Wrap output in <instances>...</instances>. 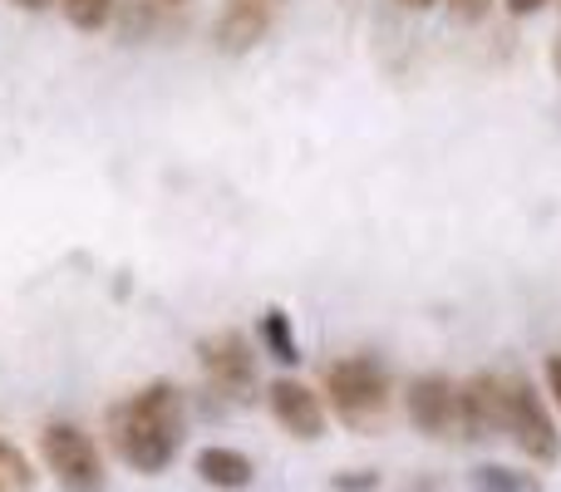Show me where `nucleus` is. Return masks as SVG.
<instances>
[{
  "label": "nucleus",
  "mask_w": 561,
  "mask_h": 492,
  "mask_svg": "<svg viewBox=\"0 0 561 492\" xmlns=\"http://www.w3.org/2000/svg\"><path fill=\"white\" fill-rule=\"evenodd\" d=\"M280 10H286V0H227L222 15L213 20V45L222 55H252L276 30Z\"/></svg>",
  "instance_id": "8"
},
{
  "label": "nucleus",
  "mask_w": 561,
  "mask_h": 492,
  "mask_svg": "<svg viewBox=\"0 0 561 492\" xmlns=\"http://www.w3.org/2000/svg\"><path fill=\"white\" fill-rule=\"evenodd\" d=\"M256 335H262V350L276 359V365H300V340L296 330H290V316L280 306H266L262 310V325H256Z\"/></svg>",
  "instance_id": "11"
},
{
  "label": "nucleus",
  "mask_w": 561,
  "mask_h": 492,
  "mask_svg": "<svg viewBox=\"0 0 561 492\" xmlns=\"http://www.w3.org/2000/svg\"><path fill=\"white\" fill-rule=\"evenodd\" d=\"M454 5V20H463V25H478V20L493 10V0H448Z\"/></svg>",
  "instance_id": "16"
},
{
  "label": "nucleus",
  "mask_w": 561,
  "mask_h": 492,
  "mask_svg": "<svg viewBox=\"0 0 561 492\" xmlns=\"http://www.w3.org/2000/svg\"><path fill=\"white\" fill-rule=\"evenodd\" d=\"M108 444L134 473H163L183 448V389L173 379H153V385L134 389L104 414Z\"/></svg>",
  "instance_id": "1"
},
{
  "label": "nucleus",
  "mask_w": 561,
  "mask_h": 492,
  "mask_svg": "<svg viewBox=\"0 0 561 492\" xmlns=\"http://www.w3.org/2000/svg\"><path fill=\"white\" fill-rule=\"evenodd\" d=\"M193 468H197V478H203L207 488H222V492H242V488H252V478H256L252 458L237 454V448H222V444L203 448Z\"/></svg>",
  "instance_id": "10"
},
{
  "label": "nucleus",
  "mask_w": 561,
  "mask_h": 492,
  "mask_svg": "<svg viewBox=\"0 0 561 492\" xmlns=\"http://www.w3.org/2000/svg\"><path fill=\"white\" fill-rule=\"evenodd\" d=\"M39 458H45V468L55 473V483L65 492H108L99 444L79 424H65V419L45 424V434H39Z\"/></svg>",
  "instance_id": "4"
},
{
  "label": "nucleus",
  "mask_w": 561,
  "mask_h": 492,
  "mask_svg": "<svg viewBox=\"0 0 561 492\" xmlns=\"http://www.w3.org/2000/svg\"><path fill=\"white\" fill-rule=\"evenodd\" d=\"M473 483L483 492H542L537 473H523V468H503V464H483L473 473Z\"/></svg>",
  "instance_id": "12"
},
{
  "label": "nucleus",
  "mask_w": 561,
  "mask_h": 492,
  "mask_svg": "<svg viewBox=\"0 0 561 492\" xmlns=\"http://www.w3.org/2000/svg\"><path fill=\"white\" fill-rule=\"evenodd\" d=\"M65 5V20L75 30H84V35H94V30H104L108 20H114L118 0H59Z\"/></svg>",
  "instance_id": "13"
},
{
  "label": "nucleus",
  "mask_w": 561,
  "mask_h": 492,
  "mask_svg": "<svg viewBox=\"0 0 561 492\" xmlns=\"http://www.w3.org/2000/svg\"><path fill=\"white\" fill-rule=\"evenodd\" d=\"M330 488H335V492H375L379 488V473H375V468H350V473L330 478Z\"/></svg>",
  "instance_id": "15"
},
{
  "label": "nucleus",
  "mask_w": 561,
  "mask_h": 492,
  "mask_svg": "<svg viewBox=\"0 0 561 492\" xmlns=\"http://www.w3.org/2000/svg\"><path fill=\"white\" fill-rule=\"evenodd\" d=\"M0 492H10V488H5V483H0Z\"/></svg>",
  "instance_id": "23"
},
{
  "label": "nucleus",
  "mask_w": 561,
  "mask_h": 492,
  "mask_svg": "<svg viewBox=\"0 0 561 492\" xmlns=\"http://www.w3.org/2000/svg\"><path fill=\"white\" fill-rule=\"evenodd\" d=\"M507 419H513V375L483 369V375L458 385V434L468 444H488V438L507 434Z\"/></svg>",
  "instance_id": "5"
},
{
  "label": "nucleus",
  "mask_w": 561,
  "mask_h": 492,
  "mask_svg": "<svg viewBox=\"0 0 561 492\" xmlns=\"http://www.w3.org/2000/svg\"><path fill=\"white\" fill-rule=\"evenodd\" d=\"M325 394L335 419L355 434H379L389 424V409H394L389 369L375 355H345L335 365H325Z\"/></svg>",
  "instance_id": "2"
},
{
  "label": "nucleus",
  "mask_w": 561,
  "mask_h": 492,
  "mask_svg": "<svg viewBox=\"0 0 561 492\" xmlns=\"http://www.w3.org/2000/svg\"><path fill=\"white\" fill-rule=\"evenodd\" d=\"M197 365L207 375V389L227 404H252L262 394L256 385V350L242 330H213L197 340Z\"/></svg>",
  "instance_id": "3"
},
{
  "label": "nucleus",
  "mask_w": 561,
  "mask_h": 492,
  "mask_svg": "<svg viewBox=\"0 0 561 492\" xmlns=\"http://www.w3.org/2000/svg\"><path fill=\"white\" fill-rule=\"evenodd\" d=\"M0 483H5V488H20V492L35 488V468H30V458L20 454L10 438H0Z\"/></svg>",
  "instance_id": "14"
},
{
  "label": "nucleus",
  "mask_w": 561,
  "mask_h": 492,
  "mask_svg": "<svg viewBox=\"0 0 561 492\" xmlns=\"http://www.w3.org/2000/svg\"><path fill=\"white\" fill-rule=\"evenodd\" d=\"M542 5H552V0H507V15H517V20H527V15H537Z\"/></svg>",
  "instance_id": "18"
},
{
  "label": "nucleus",
  "mask_w": 561,
  "mask_h": 492,
  "mask_svg": "<svg viewBox=\"0 0 561 492\" xmlns=\"http://www.w3.org/2000/svg\"><path fill=\"white\" fill-rule=\"evenodd\" d=\"M266 404H272L276 424L286 428L290 438H306V444H316L320 434H325V404H320V394L310 385H300V379L280 375L266 385Z\"/></svg>",
  "instance_id": "9"
},
{
  "label": "nucleus",
  "mask_w": 561,
  "mask_h": 492,
  "mask_svg": "<svg viewBox=\"0 0 561 492\" xmlns=\"http://www.w3.org/2000/svg\"><path fill=\"white\" fill-rule=\"evenodd\" d=\"M507 438H513V444L523 448L537 468H552L561 458L557 419H552V409L542 404V394H537L527 379H513V419H507Z\"/></svg>",
  "instance_id": "6"
},
{
  "label": "nucleus",
  "mask_w": 561,
  "mask_h": 492,
  "mask_svg": "<svg viewBox=\"0 0 561 492\" xmlns=\"http://www.w3.org/2000/svg\"><path fill=\"white\" fill-rule=\"evenodd\" d=\"M547 389H552V399L561 409V355H547Z\"/></svg>",
  "instance_id": "17"
},
{
  "label": "nucleus",
  "mask_w": 561,
  "mask_h": 492,
  "mask_svg": "<svg viewBox=\"0 0 561 492\" xmlns=\"http://www.w3.org/2000/svg\"><path fill=\"white\" fill-rule=\"evenodd\" d=\"M552 69L561 75V35H557V45H552Z\"/></svg>",
  "instance_id": "21"
},
{
  "label": "nucleus",
  "mask_w": 561,
  "mask_h": 492,
  "mask_svg": "<svg viewBox=\"0 0 561 492\" xmlns=\"http://www.w3.org/2000/svg\"><path fill=\"white\" fill-rule=\"evenodd\" d=\"M10 5H15V10H30V15H39V10H49L55 0H10Z\"/></svg>",
  "instance_id": "19"
},
{
  "label": "nucleus",
  "mask_w": 561,
  "mask_h": 492,
  "mask_svg": "<svg viewBox=\"0 0 561 492\" xmlns=\"http://www.w3.org/2000/svg\"><path fill=\"white\" fill-rule=\"evenodd\" d=\"M158 5H187V0H158Z\"/></svg>",
  "instance_id": "22"
},
{
  "label": "nucleus",
  "mask_w": 561,
  "mask_h": 492,
  "mask_svg": "<svg viewBox=\"0 0 561 492\" xmlns=\"http://www.w3.org/2000/svg\"><path fill=\"white\" fill-rule=\"evenodd\" d=\"M404 409H409V424H414L424 438H438V444H444V438H458V385L448 375L409 379Z\"/></svg>",
  "instance_id": "7"
},
{
  "label": "nucleus",
  "mask_w": 561,
  "mask_h": 492,
  "mask_svg": "<svg viewBox=\"0 0 561 492\" xmlns=\"http://www.w3.org/2000/svg\"><path fill=\"white\" fill-rule=\"evenodd\" d=\"M399 5H409V10H428L434 0H399Z\"/></svg>",
  "instance_id": "20"
}]
</instances>
